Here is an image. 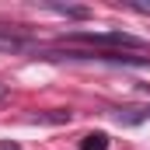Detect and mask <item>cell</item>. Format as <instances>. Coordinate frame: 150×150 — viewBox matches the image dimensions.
I'll use <instances>...</instances> for the list:
<instances>
[{
	"mask_svg": "<svg viewBox=\"0 0 150 150\" xmlns=\"http://www.w3.org/2000/svg\"><path fill=\"white\" fill-rule=\"evenodd\" d=\"M4 94H7V84H4V80H0V101H4Z\"/></svg>",
	"mask_w": 150,
	"mask_h": 150,
	"instance_id": "cell-4",
	"label": "cell"
},
{
	"mask_svg": "<svg viewBox=\"0 0 150 150\" xmlns=\"http://www.w3.org/2000/svg\"><path fill=\"white\" fill-rule=\"evenodd\" d=\"M115 115V122H122V126H136V122H147L150 119V105H133V108H119Z\"/></svg>",
	"mask_w": 150,
	"mask_h": 150,
	"instance_id": "cell-2",
	"label": "cell"
},
{
	"mask_svg": "<svg viewBox=\"0 0 150 150\" xmlns=\"http://www.w3.org/2000/svg\"><path fill=\"white\" fill-rule=\"evenodd\" d=\"M80 150H108V133H87L80 140Z\"/></svg>",
	"mask_w": 150,
	"mask_h": 150,
	"instance_id": "cell-3",
	"label": "cell"
},
{
	"mask_svg": "<svg viewBox=\"0 0 150 150\" xmlns=\"http://www.w3.org/2000/svg\"><path fill=\"white\" fill-rule=\"evenodd\" d=\"M63 42L70 45H91V49H112V52H122V49H143V42L129 32H70L63 35Z\"/></svg>",
	"mask_w": 150,
	"mask_h": 150,
	"instance_id": "cell-1",
	"label": "cell"
}]
</instances>
